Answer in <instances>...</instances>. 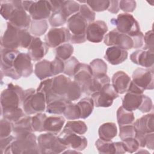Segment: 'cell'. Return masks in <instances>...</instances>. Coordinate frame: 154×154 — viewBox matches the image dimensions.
Wrapping results in <instances>:
<instances>
[{"instance_id":"f907efd6","label":"cell","mask_w":154,"mask_h":154,"mask_svg":"<svg viewBox=\"0 0 154 154\" xmlns=\"http://www.w3.org/2000/svg\"><path fill=\"white\" fill-rule=\"evenodd\" d=\"M79 11V13L87 20L88 24L94 20L95 13L86 4L81 5Z\"/></svg>"},{"instance_id":"4dcf8cb0","label":"cell","mask_w":154,"mask_h":154,"mask_svg":"<svg viewBox=\"0 0 154 154\" xmlns=\"http://www.w3.org/2000/svg\"><path fill=\"white\" fill-rule=\"evenodd\" d=\"M70 102V101H69L64 97L58 98L47 104L46 111L53 114H63L66 107Z\"/></svg>"},{"instance_id":"74e56055","label":"cell","mask_w":154,"mask_h":154,"mask_svg":"<svg viewBox=\"0 0 154 154\" xmlns=\"http://www.w3.org/2000/svg\"><path fill=\"white\" fill-rule=\"evenodd\" d=\"M48 28V22L46 20H33L31 21L29 31L35 36H41L46 32Z\"/></svg>"},{"instance_id":"f1b7e54d","label":"cell","mask_w":154,"mask_h":154,"mask_svg":"<svg viewBox=\"0 0 154 154\" xmlns=\"http://www.w3.org/2000/svg\"><path fill=\"white\" fill-rule=\"evenodd\" d=\"M98 133L99 138L105 141H110L117 135L116 125L112 122L103 123L99 127Z\"/></svg>"},{"instance_id":"60d3db41","label":"cell","mask_w":154,"mask_h":154,"mask_svg":"<svg viewBox=\"0 0 154 154\" xmlns=\"http://www.w3.org/2000/svg\"><path fill=\"white\" fill-rule=\"evenodd\" d=\"M19 1H1V14L6 20H8L10 15L16 8Z\"/></svg>"},{"instance_id":"1f68e13d","label":"cell","mask_w":154,"mask_h":154,"mask_svg":"<svg viewBox=\"0 0 154 154\" xmlns=\"http://www.w3.org/2000/svg\"><path fill=\"white\" fill-rule=\"evenodd\" d=\"M2 116L4 119L12 122L16 123L25 116L22 109L19 107L1 108Z\"/></svg>"},{"instance_id":"f546056e","label":"cell","mask_w":154,"mask_h":154,"mask_svg":"<svg viewBox=\"0 0 154 154\" xmlns=\"http://www.w3.org/2000/svg\"><path fill=\"white\" fill-rule=\"evenodd\" d=\"M52 78L47 79L42 81L37 89V91L41 92L44 94L46 97V104H48L51 102L56 100L58 98L62 97L55 94L52 89Z\"/></svg>"},{"instance_id":"484cf974","label":"cell","mask_w":154,"mask_h":154,"mask_svg":"<svg viewBox=\"0 0 154 154\" xmlns=\"http://www.w3.org/2000/svg\"><path fill=\"white\" fill-rule=\"evenodd\" d=\"M65 119L63 116L47 117L44 125V131L54 134H58L63 128Z\"/></svg>"},{"instance_id":"ffe728a7","label":"cell","mask_w":154,"mask_h":154,"mask_svg":"<svg viewBox=\"0 0 154 154\" xmlns=\"http://www.w3.org/2000/svg\"><path fill=\"white\" fill-rule=\"evenodd\" d=\"M131 82L129 76L123 71L116 72L112 77V85L118 94L128 91Z\"/></svg>"},{"instance_id":"ab89813d","label":"cell","mask_w":154,"mask_h":154,"mask_svg":"<svg viewBox=\"0 0 154 154\" xmlns=\"http://www.w3.org/2000/svg\"><path fill=\"white\" fill-rule=\"evenodd\" d=\"M55 51L57 57L63 61H66L70 58L73 54V47L70 44L64 43L56 48Z\"/></svg>"},{"instance_id":"3957f363","label":"cell","mask_w":154,"mask_h":154,"mask_svg":"<svg viewBox=\"0 0 154 154\" xmlns=\"http://www.w3.org/2000/svg\"><path fill=\"white\" fill-rule=\"evenodd\" d=\"M37 144L39 153H60L67 147L55 134L49 132L40 135L37 138Z\"/></svg>"},{"instance_id":"d4e9b609","label":"cell","mask_w":154,"mask_h":154,"mask_svg":"<svg viewBox=\"0 0 154 154\" xmlns=\"http://www.w3.org/2000/svg\"><path fill=\"white\" fill-rule=\"evenodd\" d=\"M143 96V94L127 92L122 99V106L128 111H135L141 105Z\"/></svg>"},{"instance_id":"680465c9","label":"cell","mask_w":154,"mask_h":154,"mask_svg":"<svg viewBox=\"0 0 154 154\" xmlns=\"http://www.w3.org/2000/svg\"><path fill=\"white\" fill-rule=\"evenodd\" d=\"M14 140L15 138L11 135L1 138V153H4L5 150L11 144Z\"/></svg>"},{"instance_id":"6f0895ef","label":"cell","mask_w":154,"mask_h":154,"mask_svg":"<svg viewBox=\"0 0 154 154\" xmlns=\"http://www.w3.org/2000/svg\"><path fill=\"white\" fill-rule=\"evenodd\" d=\"M153 106V103L151 99L146 95L143 94V101L141 103V105L138 108V109L143 113L149 112Z\"/></svg>"},{"instance_id":"d6a6232c","label":"cell","mask_w":154,"mask_h":154,"mask_svg":"<svg viewBox=\"0 0 154 154\" xmlns=\"http://www.w3.org/2000/svg\"><path fill=\"white\" fill-rule=\"evenodd\" d=\"M81 113L80 119H85L90 116L94 108V102L91 97L82 99L77 103Z\"/></svg>"},{"instance_id":"2e32d148","label":"cell","mask_w":154,"mask_h":154,"mask_svg":"<svg viewBox=\"0 0 154 154\" xmlns=\"http://www.w3.org/2000/svg\"><path fill=\"white\" fill-rule=\"evenodd\" d=\"M13 68L20 77L27 78L33 72L31 59L28 54L20 52L14 61Z\"/></svg>"},{"instance_id":"bcb514c9","label":"cell","mask_w":154,"mask_h":154,"mask_svg":"<svg viewBox=\"0 0 154 154\" xmlns=\"http://www.w3.org/2000/svg\"><path fill=\"white\" fill-rule=\"evenodd\" d=\"M88 7L95 11H103L108 10L109 5V1L108 0H96L87 1Z\"/></svg>"},{"instance_id":"6da1fadb","label":"cell","mask_w":154,"mask_h":154,"mask_svg":"<svg viewBox=\"0 0 154 154\" xmlns=\"http://www.w3.org/2000/svg\"><path fill=\"white\" fill-rule=\"evenodd\" d=\"M36 136L32 132L16 137L4 153H39Z\"/></svg>"},{"instance_id":"d6986e66","label":"cell","mask_w":154,"mask_h":154,"mask_svg":"<svg viewBox=\"0 0 154 154\" xmlns=\"http://www.w3.org/2000/svg\"><path fill=\"white\" fill-rule=\"evenodd\" d=\"M130 59L134 64L147 68L152 67L154 63L153 52L149 50H137L131 54Z\"/></svg>"},{"instance_id":"9c48e42d","label":"cell","mask_w":154,"mask_h":154,"mask_svg":"<svg viewBox=\"0 0 154 154\" xmlns=\"http://www.w3.org/2000/svg\"><path fill=\"white\" fill-rule=\"evenodd\" d=\"M104 43L108 46H117L125 50L133 48V40L129 35L121 33L117 29L109 31L104 38Z\"/></svg>"},{"instance_id":"44dd1931","label":"cell","mask_w":154,"mask_h":154,"mask_svg":"<svg viewBox=\"0 0 154 154\" xmlns=\"http://www.w3.org/2000/svg\"><path fill=\"white\" fill-rule=\"evenodd\" d=\"M153 114H148L138 119L133 124L136 133L149 134L154 131Z\"/></svg>"},{"instance_id":"db71d44e","label":"cell","mask_w":154,"mask_h":154,"mask_svg":"<svg viewBox=\"0 0 154 154\" xmlns=\"http://www.w3.org/2000/svg\"><path fill=\"white\" fill-rule=\"evenodd\" d=\"M51 66L53 76L64 72V62L62 60L60 59L57 57L52 61H51Z\"/></svg>"},{"instance_id":"cb8c5ba5","label":"cell","mask_w":154,"mask_h":154,"mask_svg":"<svg viewBox=\"0 0 154 154\" xmlns=\"http://www.w3.org/2000/svg\"><path fill=\"white\" fill-rule=\"evenodd\" d=\"M13 131L15 135V138L28 134L34 131L32 127V117L24 116L18 122L14 123Z\"/></svg>"},{"instance_id":"e7e4bbea","label":"cell","mask_w":154,"mask_h":154,"mask_svg":"<svg viewBox=\"0 0 154 154\" xmlns=\"http://www.w3.org/2000/svg\"><path fill=\"white\" fill-rule=\"evenodd\" d=\"M87 40L86 38V34H83V35H71L70 38V41L72 43H82L85 42Z\"/></svg>"},{"instance_id":"7a4b0ae2","label":"cell","mask_w":154,"mask_h":154,"mask_svg":"<svg viewBox=\"0 0 154 154\" xmlns=\"http://www.w3.org/2000/svg\"><path fill=\"white\" fill-rule=\"evenodd\" d=\"M46 103V97L43 93L37 91L34 88L24 91L22 105L25 112L28 115L45 111Z\"/></svg>"},{"instance_id":"8d00e7d4","label":"cell","mask_w":154,"mask_h":154,"mask_svg":"<svg viewBox=\"0 0 154 154\" xmlns=\"http://www.w3.org/2000/svg\"><path fill=\"white\" fill-rule=\"evenodd\" d=\"M90 67L93 77L102 76L106 73L107 65L101 59L97 58L93 60L90 64Z\"/></svg>"},{"instance_id":"836d02e7","label":"cell","mask_w":154,"mask_h":154,"mask_svg":"<svg viewBox=\"0 0 154 154\" xmlns=\"http://www.w3.org/2000/svg\"><path fill=\"white\" fill-rule=\"evenodd\" d=\"M117 120L119 126H123L132 125L135 118L132 111H128L122 106L117 109Z\"/></svg>"},{"instance_id":"9f6ffc18","label":"cell","mask_w":154,"mask_h":154,"mask_svg":"<svg viewBox=\"0 0 154 154\" xmlns=\"http://www.w3.org/2000/svg\"><path fill=\"white\" fill-rule=\"evenodd\" d=\"M136 7V2L135 1H120L119 8L125 12L132 13Z\"/></svg>"},{"instance_id":"52a82bcc","label":"cell","mask_w":154,"mask_h":154,"mask_svg":"<svg viewBox=\"0 0 154 154\" xmlns=\"http://www.w3.org/2000/svg\"><path fill=\"white\" fill-rule=\"evenodd\" d=\"M111 22L116 25V29L119 32L130 37H133L140 32L138 22L132 14L128 13L119 14L117 19H112Z\"/></svg>"},{"instance_id":"b9f144b4","label":"cell","mask_w":154,"mask_h":154,"mask_svg":"<svg viewBox=\"0 0 154 154\" xmlns=\"http://www.w3.org/2000/svg\"><path fill=\"white\" fill-rule=\"evenodd\" d=\"M80 5L74 1H64L61 10L64 15L68 18L70 15L78 13L79 10Z\"/></svg>"},{"instance_id":"d590c367","label":"cell","mask_w":154,"mask_h":154,"mask_svg":"<svg viewBox=\"0 0 154 154\" xmlns=\"http://www.w3.org/2000/svg\"><path fill=\"white\" fill-rule=\"evenodd\" d=\"M96 147L99 153H116V148L115 142L105 141L99 138L95 143Z\"/></svg>"},{"instance_id":"f35d334b","label":"cell","mask_w":154,"mask_h":154,"mask_svg":"<svg viewBox=\"0 0 154 154\" xmlns=\"http://www.w3.org/2000/svg\"><path fill=\"white\" fill-rule=\"evenodd\" d=\"M82 90L79 84L74 81H71L65 94L64 98L69 101L78 100L81 95Z\"/></svg>"},{"instance_id":"7bdbcfd3","label":"cell","mask_w":154,"mask_h":154,"mask_svg":"<svg viewBox=\"0 0 154 154\" xmlns=\"http://www.w3.org/2000/svg\"><path fill=\"white\" fill-rule=\"evenodd\" d=\"M63 114L68 120H76L80 119L81 113L77 104L69 103L66 107Z\"/></svg>"},{"instance_id":"816d5d0a","label":"cell","mask_w":154,"mask_h":154,"mask_svg":"<svg viewBox=\"0 0 154 154\" xmlns=\"http://www.w3.org/2000/svg\"><path fill=\"white\" fill-rule=\"evenodd\" d=\"M126 152L132 153L138 150L140 146L138 142L135 138H128L122 141Z\"/></svg>"},{"instance_id":"ee69618b","label":"cell","mask_w":154,"mask_h":154,"mask_svg":"<svg viewBox=\"0 0 154 154\" xmlns=\"http://www.w3.org/2000/svg\"><path fill=\"white\" fill-rule=\"evenodd\" d=\"M67 17L60 10L52 12L49 17V23L52 26L57 27L64 25L67 22Z\"/></svg>"},{"instance_id":"9a60e30c","label":"cell","mask_w":154,"mask_h":154,"mask_svg":"<svg viewBox=\"0 0 154 154\" xmlns=\"http://www.w3.org/2000/svg\"><path fill=\"white\" fill-rule=\"evenodd\" d=\"M108 31L106 23L102 20H97L89 23L87 27L86 38L90 42H100Z\"/></svg>"},{"instance_id":"f6af8a7d","label":"cell","mask_w":154,"mask_h":154,"mask_svg":"<svg viewBox=\"0 0 154 154\" xmlns=\"http://www.w3.org/2000/svg\"><path fill=\"white\" fill-rule=\"evenodd\" d=\"M47 116L43 113H37L35 116L32 117V127L34 131H44V125Z\"/></svg>"},{"instance_id":"8992f818","label":"cell","mask_w":154,"mask_h":154,"mask_svg":"<svg viewBox=\"0 0 154 154\" xmlns=\"http://www.w3.org/2000/svg\"><path fill=\"white\" fill-rule=\"evenodd\" d=\"M74 81L80 86L82 93L88 95H91L93 93V76L90 66L79 63L75 72Z\"/></svg>"},{"instance_id":"94428289","label":"cell","mask_w":154,"mask_h":154,"mask_svg":"<svg viewBox=\"0 0 154 154\" xmlns=\"http://www.w3.org/2000/svg\"><path fill=\"white\" fill-rule=\"evenodd\" d=\"M146 146L151 150L154 148V134L153 132L147 134L146 140Z\"/></svg>"},{"instance_id":"91938a15","label":"cell","mask_w":154,"mask_h":154,"mask_svg":"<svg viewBox=\"0 0 154 154\" xmlns=\"http://www.w3.org/2000/svg\"><path fill=\"white\" fill-rule=\"evenodd\" d=\"M132 40H133V43H134V48H139L143 46L144 40V34H143L142 32H140L138 34H136L135 35L131 37Z\"/></svg>"},{"instance_id":"83f0119b","label":"cell","mask_w":154,"mask_h":154,"mask_svg":"<svg viewBox=\"0 0 154 154\" xmlns=\"http://www.w3.org/2000/svg\"><path fill=\"white\" fill-rule=\"evenodd\" d=\"M34 73L37 78L43 80L53 76L51 66V61L43 60L35 65Z\"/></svg>"},{"instance_id":"f5cc1de1","label":"cell","mask_w":154,"mask_h":154,"mask_svg":"<svg viewBox=\"0 0 154 154\" xmlns=\"http://www.w3.org/2000/svg\"><path fill=\"white\" fill-rule=\"evenodd\" d=\"M13 125L12 122L7 119H2L0 123V137L1 138L8 137L13 131Z\"/></svg>"},{"instance_id":"e0dca14e","label":"cell","mask_w":154,"mask_h":154,"mask_svg":"<svg viewBox=\"0 0 154 154\" xmlns=\"http://www.w3.org/2000/svg\"><path fill=\"white\" fill-rule=\"evenodd\" d=\"M49 47L43 43L39 37H33L31 44L28 48V55L31 60L37 61L40 60L47 54Z\"/></svg>"},{"instance_id":"c3c4849f","label":"cell","mask_w":154,"mask_h":154,"mask_svg":"<svg viewBox=\"0 0 154 154\" xmlns=\"http://www.w3.org/2000/svg\"><path fill=\"white\" fill-rule=\"evenodd\" d=\"M119 137L123 141L128 138H134L136 134L135 129L133 125L119 126Z\"/></svg>"},{"instance_id":"8fae6325","label":"cell","mask_w":154,"mask_h":154,"mask_svg":"<svg viewBox=\"0 0 154 154\" xmlns=\"http://www.w3.org/2000/svg\"><path fill=\"white\" fill-rule=\"evenodd\" d=\"M132 81L143 91L153 90L154 88L153 70L150 69H137L133 72Z\"/></svg>"},{"instance_id":"7c38bea8","label":"cell","mask_w":154,"mask_h":154,"mask_svg":"<svg viewBox=\"0 0 154 154\" xmlns=\"http://www.w3.org/2000/svg\"><path fill=\"white\" fill-rule=\"evenodd\" d=\"M9 22L19 29H27L31 25V17L23 7L22 1L19 3L9 17Z\"/></svg>"},{"instance_id":"be15d7a7","label":"cell","mask_w":154,"mask_h":154,"mask_svg":"<svg viewBox=\"0 0 154 154\" xmlns=\"http://www.w3.org/2000/svg\"><path fill=\"white\" fill-rule=\"evenodd\" d=\"M49 3L51 6L52 12H54L56 11H58L61 9L64 1L61 0H53V1H49Z\"/></svg>"},{"instance_id":"e575fe53","label":"cell","mask_w":154,"mask_h":154,"mask_svg":"<svg viewBox=\"0 0 154 154\" xmlns=\"http://www.w3.org/2000/svg\"><path fill=\"white\" fill-rule=\"evenodd\" d=\"M63 130L79 135H83L87 132V126L82 121H69L64 127Z\"/></svg>"},{"instance_id":"30bf717a","label":"cell","mask_w":154,"mask_h":154,"mask_svg":"<svg viewBox=\"0 0 154 154\" xmlns=\"http://www.w3.org/2000/svg\"><path fill=\"white\" fill-rule=\"evenodd\" d=\"M69 30L64 27L51 29L45 37V42L48 47L57 48L70 40Z\"/></svg>"},{"instance_id":"6125c7cd","label":"cell","mask_w":154,"mask_h":154,"mask_svg":"<svg viewBox=\"0 0 154 154\" xmlns=\"http://www.w3.org/2000/svg\"><path fill=\"white\" fill-rule=\"evenodd\" d=\"M110 13L116 14L119 11V1H109V5L108 8Z\"/></svg>"},{"instance_id":"603a6c76","label":"cell","mask_w":154,"mask_h":154,"mask_svg":"<svg viewBox=\"0 0 154 154\" xmlns=\"http://www.w3.org/2000/svg\"><path fill=\"white\" fill-rule=\"evenodd\" d=\"M71 81L69 78L63 75L52 78V89L53 92L60 97H64Z\"/></svg>"},{"instance_id":"681fc988","label":"cell","mask_w":154,"mask_h":154,"mask_svg":"<svg viewBox=\"0 0 154 154\" xmlns=\"http://www.w3.org/2000/svg\"><path fill=\"white\" fill-rule=\"evenodd\" d=\"M19 37L20 46L23 48H28L33 38L30 32H29L27 29H19Z\"/></svg>"},{"instance_id":"277c9868","label":"cell","mask_w":154,"mask_h":154,"mask_svg":"<svg viewBox=\"0 0 154 154\" xmlns=\"http://www.w3.org/2000/svg\"><path fill=\"white\" fill-rule=\"evenodd\" d=\"M24 91L19 85L8 84L1 94V108H17L23 103Z\"/></svg>"},{"instance_id":"11a10c76","label":"cell","mask_w":154,"mask_h":154,"mask_svg":"<svg viewBox=\"0 0 154 154\" xmlns=\"http://www.w3.org/2000/svg\"><path fill=\"white\" fill-rule=\"evenodd\" d=\"M143 40L145 45L144 46V50H149L153 52V30H150L146 32L144 35Z\"/></svg>"},{"instance_id":"7dc6e473","label":"cell","mask_w":154,"mask_h":154,"mask_svg":"<svg viewBox=\"0 0 154 154\" xmlns=\"http://www.w3.org/2000/svg\"><path fill=\"white\" fill-rule=\"evenodd\" d=\"M79 63V61L75 57H71L64 61V73L69 76H74L75 72Z\"/></svg>"},{"instance_id":"ba28073f","label":"cell","mask_w":154,"mask_h":154,"mask_svg":"<svg viewBox=\"0 0 154 154\" xmlns=\"http://www.w3.org/2000/svg\"><path fill=\"white\" fill-rule=\"evenodd\" d=\"M118 97L119 94L110 83L105 85L99 91L91 94L94 105L96 107H109Z\"/></svg>"},{"instance_id":"ac0fdd59","label":"cell","mask_w":154,"mask_h":154,"mask_svg":"<svg viewBox=\"0 0 154 154\" xmlns=\"http://www.w3.org/2000/svg\"><path fill=\"white\" fill-rule=\"evenodd\" d=\"M88 25L87 20L79 12L70 16L67 20L68 29L73 35L85 34Z\"/></svg>"},{"instance_id":"5b68a950","label":"cell","mask_w":154,"mask_h":154,"mask_svg":"<svg viewBox=\"0 0 154 154\" xmlns=\"http://www.w3.org/2000/svg\"><path fill=\"white\" fill-rule=\"evenodd\" d=\"M22 4L33 20H45L51 16L52 9L49 1H22Z\"/></svg>"},{"instance_id":"5bb4252c","label":"cell","mask_w":154,"mask_h":154,"mask_svg":"<svg viewBox=\"0 0 154 154\" xmlns=\"http://www.w3.org/2000/svg\"><path fill=\"white\" fill-rule=\"evenodd\" d=\"M19 30L13 26L9 22L7 23V28L1 37V48L10 50H16L20 46Z\"/></svg>"},{"instance_id":"4fadbf2b","label":"cell","mask_w":154,"mask_h":154,"mask_svg":"<svg viewBox=\"0 0 154 154\" xmlns=\"http://www.w3.org/2000/svg\"><path fill=\"white\" fill-rule=\"evenodd\" d=\"M61 141L67 147L76 150H83L87 146V140L84 136L63 130L58 136Z\"/></svg>"},{"instance_id":"4316f807","label":"cell","mask_w":154,"mask_h":154,"mask_svg":"<svg viewBox=\"0 0 154 154\" xmlns=\"http://www.w3.org/2000/svg\"><path fill=\"white\" fill-rule=\"evenodd\" d=\"M20 52L17 50H10L1 48V71L13 68L15 60Z\"/></svg>"},{"instance_id":"7402d4cb","label":"cell","mask_w":154,"mask_h":154,"mask_svg":"<svg viewBox=\"0 0 154 154\" xmlns=\"http://www.w3.org/2000/svg\"><path fill=\"white\" fill-rule=\"evenodd\" d=\"M128 52L117 46L109 47L105 54L106 60L112 65H117L126 60Z\"/></svg>"}]
</instances>
